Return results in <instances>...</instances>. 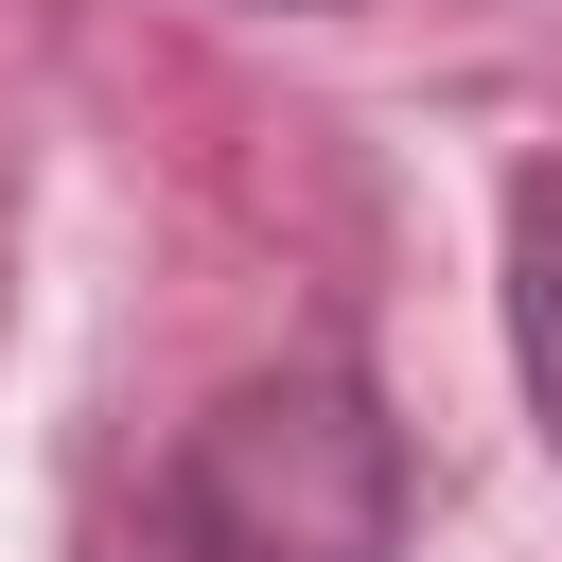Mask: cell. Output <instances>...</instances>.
<instances>
[{
    "instance_id": "1",
    "label": "cell",
    "mask_w": 562,
    "mask_h": 562,
    "mask_svg": "<svg viewBox=\"0 0 562 562\" xmlns=\"http://www.w3.org/2000/svg\"><path fill=\"white\" fill-rule=\"evenodd\" d=\"M404 509H422V474H404L386 386L351 351H299V369L211 386L158 439L105 562H404Z\"/></svg>"
},
{
    "instance_id": "3",
    "label": "cell",
    "mask_w": 562,
    "mask_h": 562,
    "mask_svg": "<svg viewBox=\"0 0 562 562\" xmlns=\"http://www.w3.org/2000/svg\"><path fill=\"white\" fill-rule=\"evenodd\" d=\"M281 18H334V0H281Z\"/></svg>"
},
{
    "instance_id": "2",
    "label": "cell",
    "mask_w": 562,
    "mask_h": 562,
    "mask_svg": "<svg viewBox=\"0 0 562 562\" xmlns=\"http://www.w3.org/2000/svg\"><path fill=\"white\" fill-rule=\"evenodd\" d=\"M509 369H527V422L562 457V158L509 193Z\"/></svg>"
}]
</instances>
